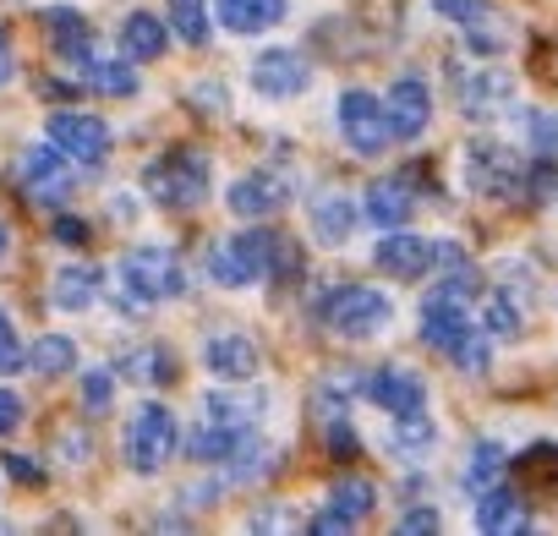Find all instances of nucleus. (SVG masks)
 I'll use <instances>...</instances> for the list:
<instances>
[{"label": "nucleus", "mask_w": 558, "mask_h": 536, "mask_svg": "<svg viewBox=\"0 0 558 536\" xmlns=\"http://www.w3.org/2000/svg\"><path fill=\"white\" fill-rule=\"evenodd\" d=\"M263 411V400L246 389V394H230V389H214L208 394V422H219V427H241V433H252V416Z\"/></svg>", "instance_id": "c85d7f7f"}, {"label": "nucleus", "mask_w": 558, "mask_h": 536, "mask_svg": "<svg viewBox=\"0 0 558 536\" xmlns=\"http://www.w3.org/2000/svg\"><path fill=\"white\" fill-rule=\"evenodd\" d=\"M438 246L444 241H433V235H411V230H384V241H378V268L384 275H395V280H422V275H433L438 268Z\"/></svg>", "instance_id": "9b49d317"}, {"label": "nucleus", "mask_w": 558, "mask_h": 536, "mask_svg": "<svg viewBox=\"0 0 558 536\" xmlns=\"http://www.w3.org/2000/svg\"><path fill=\"white\" fill-rule=\"evenodd\" d=\"M356 520L351 514H340V509H324V514H313L307 520V531H318V536H335V531H351Z\"/></svg>", "instance_id": "a18cd8bd"}, {"label": "nucleus", "mask_w": 558, "mask_h": 536, "mask_svg": "<svg viewBox=\"0 0 558 536\" xmlns=\"http://www.w3.org/2000/svg\"><path fill=\"white\" fill-rule=\"evenodd\" d=\"M362 394H367L378 411H389V416L427 405V383H422V373H411V367H378V373H367Z\"/></svg>", "instance_id": "ddd939ff"}, {"label": "nucleus", "mask_w": 558, "mask_h": 536, "mask_svg": "<svg viewBox=\"0 0 558 536\" xmlns=\"http://www.w3.org/2000/svg\"><path fill=\"white\" fill-rule=\"evenodd\" d=\"M50 230H56V241H61V246H83V241H88V224H83L77 214H56V224H50Z\"/></svg>", "instance_id": "a19ab883"}, {"label": "nucleus", "mask_w": 558, "mask_h": 536, "mask_svg": "<svg viewBox=\"0 0 558 536\" xmlns=\"http://www.w3.org/2000/svg\"><path fill=\"white\" fill-rule=\"evenodd\" d=\"M471 329H476V324H471L465 302H449V296H438V291L422 302V340H427L433 351H454Z\"/></svg>", "instance_id": "a211bd4d"}, {"label": "nucleus", "mask_w": 558, "mask_h": 536, "mask_svg": "<svg viewBox=\"0 0 558 536\" xmlns=\"http://www.w3.org/2000/svg\"><path fill=\"white\" fill-rule=\"evenodd\" d=\"M50 143H56L66 159L88 165V170H99V165L110 159V126H105L99 115H88V110H56V115H50Z\"/></svg>", "instance_id": "1a4fd4ad"}, {"label": "nucleus", "mask_w": 558, "mask_h": 536, "mask_svg": "<svg viewBox=\"0 0 558 536\" xmlns=\"http://www.w3.org/2000/svg\"><path fill=\"white\" fill-rule=\"evenodd\" d=\"M214 12L230 34H268L286 23V0H219Z\"/></svg>", "instance_id": "412c9836"}, {"label": "nucleus", "mask_w": 558, "mask_h": 536, "mask_svg": "<svg viewBox=\"0 0 558 536\" xmlns=\"http://www.w3.org/2000/svg\"><path fill=\"white\" fill-rule=\"evenodd\" d=\"M307 219H313V235H318V241H329V246L351 241V230H356V208H351V197H340V192L318 197Z\"/></svg>", "instance_id": "a878e982"}, {"label": "nucleus", "mask_w": 558, "mask_h": 536, "mask_svg": "<svg viewBox=\"0 0 558 536\" xmlns=\"http://www.w3.org/2000/svg\"><path fill=\"white\" fill-rule=\"evenodd\" d=\"M286 197H291V186L279 181V175H241L225 203H230V214H241V219H268V214L286 208Z\"/></svg>", "instance_id": "6ab92c4d"}, {"label": "nucleus", "mask_w": 558, "mask_h": 536, "mask_svg": "<svg viewBox=\"0 0 558 536\" xmlns=\"http://www.w3.org/2000/svg\"><path fill=\"white\" fill-rule=\"evenodd\" d=\"M203 367L219 378V383H246L257 373V345L235 329H219L203 340Z\"/></svg>", "instance_id": "2eb2a0df"}, {"label": "nucleus", "mask_w": 558, "mask_h": 536, "mask_svg": "<svg viewBox=\"0 0 558 536\" xmlns=\"http://www.w3.org/2000/svg\"><path fill=\"white\" fill-rule=\"evenodd\" d=\"M17 77V66H12V45H7V34H0V88H7Z\"/></svg>", "instance_id": "09e8293b"}, {"label": "nucleus", "mask_w": 558, "mask_h": 536, "mask_svg": "<svg viewBox=\"0 0 558 536\" xmlns=\"http://www.w3.org/2000/svg\"><path fill=\"white\" fill-rule=\"evenodd\" d=\"M520 132H525V143H531L536 154L558 159V110H525V115H520Z\"/></svg>", "instance_id": "c9c22d12"}, {"label": "nucleus", "mask_w": 558, "mask_h": 536, "mask_svg": "<svg viewBox=\"0 0 558 536\" xmlns=\"http://www.w3.org/2000/svg\"><path fill=\"white\" fill-rule=\"evenodd\" d=\"M329 449H335V454H340V460H345V454H356V449H362V443H356V433H351V427H345V416H329Z\"/></svg>", "instance_id": "37998d69"}, {"label": "nucleus", "mask_w": 558, "mask_h": 536, "mask_svg": "<svg viewBox=\"0 0 558 536\" xmlns=\"http://www.w3.org/2000/svg\"><path fill=\"white\" fill-rule=\"evenodd\" d=\"M83 405H88V411H105V405H110V373H105V367H88V378H83Z\"/></svg>", "instance_id": "ea45409f"}, {"label": "nucleus", "mask_w": 558, "mask_h": 536, "mask_svg": "<svg viewBox=\"0 0 558 536\" xmlns=\"http://www.w3.org/2000/svg\"><path fill=\"white\" fill-rule=\"evenodd\" d=\"M17 427H23V394L0 389V438H7V433H17Z\"/></svg>", "instance_id": "79ce46f5"}, {"label": "nucleus", "mask_w": 558, "mask_h": 536, "mask_svg": "<svg viewBox=\"0 0 558 536\" xmlns=\"http://www.w3.org/2000/svg\"><path fill=\"white\" fill-rule=\"evenodd\" d=\"M121 373H126L132 383H170V378H175V362H170L165 345H137V351L121 356Z\"/></svg>", "instance_id": "cd10ccee"}, {"label": "nucleus", "mask_w": 558, "mask_h": 536, "mask_svg": "<svg viewBox=\"0 0 558 536\" xmlns=\"http://www.w3.org/2000/svg\"><path fill=\"white\" fill-rule=\"evenodd\" d=\"M384 110H389V132H395V137H422V132L433 126V88H427L422 77H400V83L389 88Z\"/></svg>", "instance_id": "4468645a"}, {"label": "nucleus", "mask_w": 558, "mask_h": 536, "mask_svg": "<svg viewBox=\"0 0 558 536\" xmlns=\"http://www.w3.org/2000/svg\"><path fill=\"white\" fill-rule=\"evenodd\" d=\"M7 471H12L17 482H39V476H45L39 465H28V454H7Z\"/></svg>", "instance_id": "de8ad7c7"}, {"label": "nucleus", "mask_w": 558, "mask_h": 536, "mask_svg": "<svg viewBox=\"0 0 558 536\" xmlns=\"http://www.w3.org/2000/svg\"><path fill=\"white\" fill-rule=\"evenodd\" d=\"M525 159L509 143H471L465 148V181L482 197H520L525 192Z\"/></svg>", "instance_id": "423d86ee"}, {"label": "nucleus", "mask_w": 558, "mask_h": 536, "mask_svg": "<svg viewBox=\"0 0 558 536\" xmlns=\"http://www.w3.org/2000/svg\"><path fill=\"white\" fill-rule=\"evenodd\" d=\"M482 329H487L493 340H514V334H520V313H514L504 296H493V302L482 307Z\"/></svg>", "instance_id": "58836bf2"}, {"label": "nucleus", "mask_w": 558, "mask_h": 536, "mask_svg": "<svg viewBox=\"0 0 558 536\" xmlns=\"http://www.w3.org/2000/svg\"><path fill=\"white\" fill-rule=\"evenodd\" d=\"M454 88H460V110L471 121H493L514 105V77L498 72V66H471V72L454 77Z\"/></svg>", "instance_id": "f8f14e48"}, {"label": "nucleus", "mask_w": 558, "mask_h": 536, "mask_svg": "<svg viewBox=\"0 0 558 536\" xmlns=\"http://www.w3.org/2000/svg\"><path fill=\"white\" fill-rule=\"evenodd\" d=\"M23 362H28V351H23V340H17V324H12L7 307H0V378L23 373Z\"/></svg>", "instance_id": "4c0bfd02"}, {"label": "nucleus", "mask_w": 558, "mask_h": 536, "mask_svg": "<svg viewBox=\"0 0 558 536\" xmlns=\"http://www.w3.org/2000/svg\"><path fill=\"white\" fill-rule=\"evenodd\" d=\"M77 66V77L94 88V94H110V99H126V94H137V72H132V61H99L94 50L83 56V61H72Z\"/></svg>", "instance_id": "b1692460"}, {"label": "nucleus", "mask_w": 558, "mask_h": 536, "mask_svg": "<svg viewBox=\"0 0 558 536\" xmlns=\"http://www.w3.org/2000/svg\"><path fill=\"white\" fill-rule=\"evenodd\" d=\"M476 531H487V536H520V531H531V509H525V498L514 492V487H482L476 492Z\"/></svg>", "instance_id": "dca6fc26"}, {"label": "nucleus", "mask_w": 558, "mask_h": 536, "mask_svg": "<svg viewBox=\"0 0 558 536\" xmlns=\"http://www.w3.org/2000/svg\"><path fill=\"white\" fill-rule=\"evenodd\" d=\"M324 324L340 334V340H373L395 324V302L373 285H340L329 302H324Z\"/></svg>", "instance_id": "7ed1b4c3"}, {"label": "nucleus", "mask_w": 558, "mask_h": 536, "mask_svg": "<svg viewBox=\"0 0 558 536\" xmlns=\"http://www.w3.org/2000/svg\"><path fill=\"white\" fill-rule=\"evenodd\" d=\"M28 367L39 378H61V373H77V345L66 334H45L34 351H28Z\"/></svg>", "instance_id": "2f4dec72"}, {"label": "nucleus", "mask_w": 558, "mask_h": 536, "mask_svg": "<svg viewBox=\"0 0 558 536\" xmlns=\"http://www.w3.org/2000/svg\"><path fill=\"white\" fill-rule=\"evenodd\" d=\"M56 307L61 313H88L94 302H99V268H61V275H56Z\"/></svg>", "instance_id": "bb28decb"}, {"label": "nucleus", "mask_w": 558, "mask_h": 536, "mask_svg": "<svg viewBox=\"0 0 558 536\" xmlns=\"http://www.w3.org/2000/svg\"><path fill=\"white\" fill-rule=\"evenodd\" d=\"M340 132H345L351 154H362V159H378V154L395 143V132H389V110H384V99H373L367 88L340 94Z\"/></svg>", "instance_id": "6e6552de"}, {"label": "nucleus", "mask_w": 558, "mask_h": 536, "mask_svg": "<svg viewBox=\"0 0 558 536\" xmlns=\"http://www.w3.org/2000/svg\"><path fill=\"white\" fill-rule=\"evenodd\" d=\"M175 443H181V427H175V411L165 405H143L126 427V465L137 476H159L170 460H175Z\"/></svg>", "instance_id": "20e7f679"}, {"label": "nucleus", "mask_w": 558, "mask_h": 536, "mask_svg": "<svg viewBox=\"0 0 558 536\" xmlns=\"http://www.w3.org/2000/svg\"><path fill=\"white\" fill-rule=\"evenodd\" d=\"M208 0H170V28L186 45H208Z\"/></svg>", "instance_id": "473e14b6"}, {"label": "nucleus", "mask_w": 558, "mask_h": 536, "mask_svg": "<svg viewBox=\"0 0 558 536\" xmlns=\"http://www.w3.org/2000/svg\"><path fill=\"white\" fill-rule=\"evenodd\" d=\"M17 175H23V192H28V203H39V208H61L66 197H72V170H66V154L50 143H34L28 154H23V165H17Z\"/></svg>", "instance_id": "9d476101"}, {"label": "nucleus", "mask_w": 558, "mask_h": 536, "mask_svg": "<svg viewBox=\"0 0 558 536\" xmlns=\"http://www.w3.org/2000/svg\"><path fill=\"white\" fill-rule=\"evenodd\" d=\"M121 280L137 302H170L186 291V268L170 246H137L121 257Z\"/></svg>", "instance_id": "39448f33"}, {"label": "nucleus", "mask_w": 558, "mask_h": 536, "mask_svg": "<svg viewBox=\"0 0 558 536\" xmlns=\"http://www.w3.org/2000/svg\"><path fill=\"white\" fill-rule=\"evenodd\" d=\"M246 525H252V531H296L302 520H296V514H279V509H257Z\"/></svg>", "instance_id": "c03bdc74"}, {"label": "nucleus", "mask_w": 558, "mask_h": 536, "mask_svg": "<svg viewBox=\"0 0 558 536\" xmlns=\"http://www.w3.org/2000/svg\"><path fill=\"white\" fill-rule=\"evenodd\" d=\"M307 61L296 56V50H263L257 61H252V88L257 94H268V99H296L302 88H307Z\"/></svg>", "instance_id": "f3484780"}, {"label": "nucleus", "mask_w": 558, "mask_h": 536, "mask_svg": "<svg viewBox=\"0 0 558 536\" xmlns=\"http://www.w3.org/2000/svg\"><path fill=\"white\" fill-rule=\"evenodd\" d=\"M296 268V252L286 235L274 230H246V235H230V241H214L208 246V275L225 285V291H246L268 275H291Z\"/></svg>", "instance_id": "f257e3e1"}, {"label": "nucleus", "mask_w": 558, "mask_h": 536, "mask_svg": "<svg viewBox=\"0 0 558 536\" xmlns=\"http://www.w3.org/2000/svg\"><path fill=\"white\" fill-rule=\"evenodd\" d=\"M121 50H126V61H159L170 50V23H159L148 12H132L121 23Z\"/></svg>", "instance_id": "4be33fe9"}, {"label": "nucleus", "mask_w": 558, "mask_h": 536, "mask_svg": "<svg viewBox=\"0 0 558 536\" xmlns=\"http://www.w3.org/2000/svg\"><path fill=\"white\" fill-rule=\"evenodd\" d=\"M433 443H438V427L427 422V411H400V416L389 422V449H395L400 460H422Z\"/></svg>", "instance_id": "393cba45"}, {"label": "nucleus", "mask_w": 558, "mask_h": 536, "mask_svg": "<svg viewBox=\"0 0 558 536\" xmlns=\"http://www.w3.org/2000/svg\"><path fill=\"white\" fill-rule=\"evenodd\" d=\"M438 525H444L438 509H405V514H400V531H405V536H416V531H438Z\"/></svg>", "instance_id": "49530a36"}, {"label": "nucleus", "mask_w": 558, "mask_h": 536, "mask_svg": "<svg viewBox=\"0 0 558 536\" xmlns=\"http://www.w3.org/2000/svg\"><path fill=\"white\" fill-rule=\"evenodd\" d=\"M411 214H416V192H411L405 175H384V181H373V192H367V219H373L378 230H400Z\"/></svg>", "instance_id": "aec40b11"}, {"label": "nucleus", "mask_w": 558, "mask_h": 536, "mask_svg": "<svg viewBox=\"0 0 558 536\" xmlns=\"http://www.w3.org/2000/svg\"><path fill=\"white\" fill-rule=\"evenodd\" d=\"M504 465H509V460H504V449H498V443H476V449H471V460H465V476H460V482H465V492L493 487V482L504 476Z\"/></svg>", "instance_id": "72a5a7b5"}, {"label": "nucleus", "mask_w": 558, "mask_h": 536, "mask_svg": "<svg viewBox=\"0 0 558 536\" xmlns=\"http://www.w3.org/2000/svg\"><path fill=\"white\" fill-rule=\"evenodd\" d=\"M45 34H50V45H56L66 61H83V56L94 50V28H88V17H77L72 7H50V12H45Z\"/></svg>", "instance_id": "5701e85b"}, {"label": "nucleus", "mask_w": 558, "mask_h": 536, "mask_svg": "<svg viewBox=\"0 0 558 536\" xmlns=\"http://www.w3.org/2000/svg\"><path fill=\"white\" fill-rule=\"evenodd\" d=\"M433 12H438L444 23H454L476 56H498V50H509V39H514V28L504 23V12L493 7V0H433Z\"/></svg>", "instance_id": "0eeeda50"}, {"label": "nucleus", "mask_w": 558, "mask_h": 536, "mask_svg": "<svg viewBox=\"0 0 558 536\" xmlns=\"http://www.w3.org/2000/svg\"><path fill=\"white\" fill-rule=\"evenodd\" d=\"M373 498H378V487H373L367 476H340V482H335V492H329V509H340V514L362 520V514H373Z\"/></svg>", "instance_id": "f704fd0d"}, {"label": "nucleus", "mask_w": 558, "mask_h": 536, "mask_svg": "<svg viewBox=\"0 0 558 536\" xmlns=\"http://www.w3.org/2000/svg\"><path fill=\"white\" fill-rule=\"evenodd\" d=\"M514 465H520L525 492H558V443H536V449H525Z\"/></svg>", "instance_id": "7c9ffc66"}, {"label": "nucleus", "mask_w": 558, "mask_h": 536, "mask_svg": "<svg viewBox=\"0 0 558 536\" xmlns=\"http://www.w3.org/2000/svg\"><path fill=\"white\" fill-rule=\"evenodd\" d=\"M252 433H241V427H219V422H203L197 427V438H192V454L203 460V465H225L241 443H246Z\"/></svg>", "instance_id": "c756f323"}, {"label": "nucleus", "mask_w": 558, "mask_h": 536, "mask_svg": "<svg viewBox=\"0 0 558 536\" xmlns=\"http://www.w3.org/2000/svg\"><path fill=\"white\" fill-rule=\"evenodd\" d=\"M143 192L159 203V208H197L208 197V159L197 148H170L148 165L143 175Z\"/></svg>", "instance_id": "f03ea898"}, {"label": "nucleus", "mask_w": 558, "mask_h": 536, "mask_svg": "<svg viewBox=\"0 0 558 536\" xmlns=\"http://www.w3.org/2000/svg\"><path fill=\"white\" fill-rule=\"evenodd\" d=\"M449 356L460 362V373L482 378V373H487V362H493V345H487V334H482V329H471V334H465V340H460Z\"/></svg>", "instance_id": "e433bc0d"}, {"label": "nucleus", "mask_w": 558, "mask_h": 536, "mask_svg": "<svg viewBox=\"0 0 558 536\" xmlns=\"http://www.w3.org/2000/svg\"><path fill=\"white\" fill-rule=\"evenodd\" d=\"M7 241H12V235H7V224H0V257H7Z\"/></svg>", "instance_id": "8fccbe9b"}]
</instances>
